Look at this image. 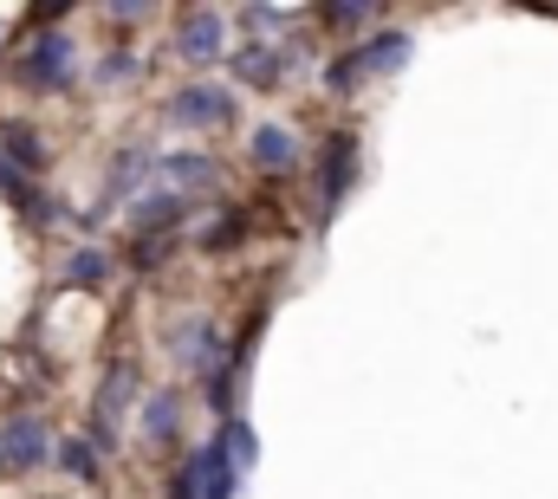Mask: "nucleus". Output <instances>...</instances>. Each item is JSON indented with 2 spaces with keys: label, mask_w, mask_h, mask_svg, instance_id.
Returning <instances> with one entry per match:
<instances>
[{
  "label": "nucleus",
  "mask_w": 558,
  "mask_h": 499,
  "mask_svg": "<svg viewBox=\"0 0 558 499\" xmlns=\"http://www.w3.org/2000/svg\"><path fill=\"white\" fill-rule=\"evenodd\" d=\"M20 78H26V85H39V92H65V85H72V39H59V33L33 39V52H26Z\"/></svg>",
  "instance_id": "obj_1"
},
{
  "label": "nucleus",
  "mask_w": 558,
  "mask_h": 499,
  "mask_svg": "<svg viewBox=\"0 0 558 499\" xmlns=\"http://www.w3.org/2000/svg\"><path fill=\"white\" fill-rule=\"evenodd\" d=\"M169 118H175V124H228V118H234V92H228V85H189V92H175V98H169Z\"/></svg>",
  "instance_id": "obj_2"
},
{
  "label": "nucleus",
  "mask_w": 558,
  "mask_h": 499,
  "mask_svg": "<svg viewBox=\"0 0 558 499\" xmlns=\"http://www.w3.org/2000/svg\"><path fill=\"white\" fill-rule=\"evenodd\" d=\"M175 46H182V59H195V65H208V59L221 52V13H208V7H195V13H182V26H175Z\"/></svg>",
  "instance_id": "obj_3"
},
{
  "label": "nucleus",
  "mask_w": 558,
  "mask_h": 499,
  "mask_svg": "<svg viewBox=\"0 0 558 499\" xmlns=\"http://www.w3.org/2000/svg\"><path fill=\"white\" fill-rule=\"evenodd\" d=\"M182 215H189V195H169V188H156V195H143L137 208H131V228H137V234H169Z\"/></svg>",
  "instance_id": "obj_4"
},
{
  "label": "nucleus",
  "mask_w": 558,
  "mask_h": 499,
  "mask_svg": "<svg viewBox=\"0 0 558 499\" xmlns=\"http://www.w3.org/2000/svg\"><path fill=\"white\" fill-rule=\"evenodd\" d=\"M325 149H331V156H325V215H331V208L351 195V175H357V143H351V136H331Z\"/></svg>",
  "instance_id": "obj_5"
},
{
  "label": "nucleus",
  "mask_w": 558,
  "mask_h": 499,
  "mask_svg": "<svg viewBox=\"0 0 558 499\" xmlns=\"http://www.w3.org/2000/svg\"><path fill=\"white\" fill-rule=\"evenodd\" d=\"M0 441H7V461H13V467H39V461H46V428H39L33 415L7 422V428H0Z\"/></svg>",
  "instance_id": "obj_6"
},
{
  "label": "nucleus",
  "mask_w": 558,
  "mask_h": 499,
  "mask_svg": "<svg viewBox=\"0 0 558 499\" xmlns=\"http://www.w3.org/2000/svg\"><path fill=\"white\" fill-rule=\"evenodd\" d=\"M254 162L260 169H299V136L279 124H260L254 130Z\"/></svg>",
  "instance_id": "obj_7"
},
{
  "label": "nucleus",
  "mask_w": 558,
  "mask_h": 499,
  "mask_svg": "<svg viewBox=\"0 0 558 499\" xmlns=\"http://www.w3.org/2000/svg\"><path fill=\"white\" fill-rule=\"evenodd\" d=\"M279 72H286L279 46H241L234 52V78H247V85H274Z\"/></svg>",
  "instance_id": "obj_8"
},
{
  "label": "nucleus",
  "mask_w": 558,
  "mask_h": 499,
  "mask_svg": "<svg viewBox=\"0 0 558 499\" xmlns=\"http://www.w3.org/2000/svg\"><path fill=\"white\" fill-rule=\"evenodd\" d=\"M0 149H7V162H13V169H26V175H33V169H46V149H39V130H26V124H7V130H0Z\"/></svg>",
  "instance_id": "obj_9"
},
{
  "label": "nucleus",
  "mask_w": 558,
  "mask_h": 499,
  "mask_svg": "<svg viewBox=\"0 0 558 499\" xmlns=\"http://www.w3.org/2000/svg\"><path fill=\"white\" fill-rule=\"evenodd\" d=\"M175 422H182V402H175V395H149V409H143V435H149L156 448L175 435Z\"/></svg>",
  "instance_id": "obj_10"
},
{
  "label": "nucleus",
  "mask_w": 558,
  "mask_h": 499,
  "mask_svg": "<svg viewBox=\"0 0 558 499\" xmlns=\"http://www.w3.org/2000/svg\"><path fill=\"white\" fill-rule=\"evenodd\" d=\"M156 169H162L169 182H189V188H208V182H215V162H208V156H162Z\"/></svg>",
  "instance_id": "obj_11"
},
{
  "label": "nucleus",
  "mask_w": 558,
  "mask_h": 499,
  "mask_svg": "<svg viewBox=\"0 0 558 499\" xmlns=\"http://www.w3.org/2000/svg\"><path fill=\"white\" fill-rule=\"evenodd\" d=\"M105 272H111V259L98 247H78L65 259V279H72V285H105Z\"/></svg>",
  "instance_id": "obj_12"
},
{
  "label": "nucleus",
  "mask_w": 558,
  "mask_h": 499,
  "mask_svg": "<svg viewBox=\"0 0 558 499\" xmlns=\"http://www.w3.org/2000/svg\"><path fill=\"white\" fill-rule=\"evenodd\" d=\"M59 467H65V474H78V480H98V454H92V441H78V435H72V441H59Z\"/></svg>",
  "instance_id": "obj_13"
},
{
  "label": "nucleus",
  "mask_w": 558,
  "mask_h": 499,
  "mask_svg": "<svg viewBox=\"0 0 558 499\" xmlns=\"http://www.w3.org/2000/svg\"><path fill=\"white\" fill-rule=\"evenodd\" d=\"M143 169H149V156H143V149H131V156H118V169H111V195H118V188H131V182H137Z\"/></svg>",
  "instance_id": "obj_14"
},
{
  "label": "nucleus",
  "mask_w": 558,
  "mask_h": 499,
  "mask_svg": "<svg viewBox=\"0 0 558 499\" xmlns=\"http://www.w3.org/2000/svg\"><path fill=\"white\" fill-rule=\"evenodd\" d=\"M371 13H377V7H325V20H331V26H364Z\"/></svg>",
  "instance_id": "obj_15"
},
{
  "label": "nucleus",
  "mask_w": 558,
  "mask_h": 499,
  "mask_svg": "<svg viewBox=\"0 0 558 499\" xmlns=\"http://www.w3.org/2000/svg\"><path fill=\"white\" fill-rule=\"evenodd\" d=\"M241 20H247V26H279V20H286V13H279V7H247V13H241Z\"/></svg>",
  "instance_id": "obj_16"
},
{
  "label": "nucleus",
  "mask_w": 558,
  "mask_h": 499,
  "mask_svg": "<svg viewBox=\"0 0 558 499\" xmlns=\"http://www.w3.org/2000/svg\"><path fill=\"white\" fill-rule=\"evenodd\" d=\"M0 474H13V461H7V441H0Z\"/></svg>",
  "instance_id": "obj_17"
}]
</instances>
